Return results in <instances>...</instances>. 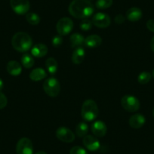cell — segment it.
<instances>
[{
	"label": "cell",
	"mask_w": 154,
	"mask_h": 154,
	"mask_svg": "<svg viewBox=\"0 0 154 154\" xmlns=\"http://www.w3.org/2000/svg\"><path fill=\"white\" fill-rule=\"evenodd\" d=\"M68 10L75 18L86 19L92 15L94 7L89 0H72Z\"/></svg>",
	"instance_id": "obj_1"
},
{
	"label": "cell",
	"mask_w": 154,
	"mask_h": 154,
	"mask_svg": "<svg viewBox=\"0 0 154 154\" xmlns=\"http://www.w3.org/2000/svg\"><path fill=\"white\" fill-rule=\"evenodd\" d=\"M11 45L19 52H26L32 46V39L30 35L24 32H18L13 35Z\"/></svg>",
	"instance_id": "obj_2"
},
{
	"label": "cell",
	"mask_w": 154,
	"mask_h": 154,
	"mask_svg": "<svg viewBox=\"0 0 154 154\" xmlns=\"http://www.w3.org/2000/svg\"><path fill=\"white\" fill-rule=\"evenodd\" d=\"M98 113V107L94 100L88 99L84 101L81 109V115L84 120L87 122H91L97 117Z\"/></svg>",
	"instance_id": "obj_3"
},
{
	"label": "cell",
	"mask_w": 154,
	"mask_h": 154,
	"mask_svg": "<svg viewBox=\"0 0 154 154\" xmlns=\"http://www.w3.org/2000/svg\"><path fill=\"white\" fill-rule=\"evenodd\" d=\"M43 89L49 97H57L60 91V82L54 77L47 78L43 83Z\"/></svg>",
	"instance_id": "obj_4"
},
{
	"label": "cell",
	"mask_w": 154,
	"mask_h": 154,
	"mask_svg": "<svg viewBox=\"0 0 154 154\" xmlns=\"http://www.w3.org/2000/svg\"><path fill=\"white\" fill-rule=\"evenodd\" d=\"M121 105L128 112H134L140 108V101L134 96L126 94L121 99Z\"/></svg>",
	"instance_id": "obj_5"
},
{
	"label": "cell",
	"mask_w": 154,
	"mask_h": 154,
	"mask_svg": "<svg viewBox=\"0 0 154 154\" xmlns=\"http://www.w3.org/2000/svg\"><path fill=\"white\" fill-rule=\"evenodd\" d=\"M73 29V22L69 17H62L57 21L56 29L58 35H66Z\"/></svg>",
	"instance_id": "obj_6"
},
{
	"label": "cell",
	"mask_w": 154,
	"mask_h": 154,
	"mask_svg": "<svg viewBox=\"0 0 154 154\" xmlns=\"http://www.w3.org/2000/svg\"><path fill=\"white\" fill-rule=\"evenodd\" d=\"M10 5L13 11L20 15L27 14L30 8L29 0H10Z\"/></svg>",
	"instance_id": "obj_7"
},
{
	"label": "cell",
	"mask_w": 154,
	"mask_h": 154,
	"mask_svg": "<svg viewBox=\"0 0 154 154\" xmlns=\"http://www.w3.org/2000/svg\"><path fill=\"white\" fill-rule=\"evenodd\" d=\"M17 154H33V144L27 137H22L16 145Z\"/></svg>",
	"instance_id": "obj_8"
},
{
	"label": "cell",
	"mask_w": 154,
	"mask_h": 154,
	"mask_svg": "<svg viewBox=\"0 0 154 154\" xmlns=\"http://www.w3.org/2000/svg\"><path fill=\"white\" fill-rule=\"evenodd\" d=\"M56 137L60 141L65 143H72L75 138V134L66 127H60L56 131Z\"/></svg>",
	"instance_id": "obj_9"
},
{
	"label": "cell",
	"mask_w": 154,
	"mask_h": 154,
	"mask_svg": "<svg viewBox=\"0 0 154 154\" xmlns=\"http://www.w3.org/2000/svg\"><path fill=\"white\" fill-rule=\"evenodd\" d=\"M92 23L98 28H106L110 25L111 19L108 14L105 13H96L92 17Z\"/></svg>",
	"instance_id": "obj_10"
},
{
	"label": "cell",
	"mask_w": 154,
	"mask_h": 154,
	"mask_svg": "<svg viewBox=\"0 0 154 154\" xmlns=\"http://www.w3.org/2000/svg\"><path fill=\"white\" fill-rule=\"evenodd\" d=\"M82 143H83L85 147L91 152L98 150L100 147V143L98 139L94 136L90 135V134H87L83 137Z\"/></svg>",
	"instance_id": "obj_11"
},
{
	"label": "cell",
	"mask_w": 154,
	"mask_h": 154,
	"mask_svg": "<svg viewBox=\"0 0 154 154\" xmlns=\"http://www.w3.org/2000/svg\"><path fill=\"white\" fill-rule=\"evenodd\" d=\"M91 129L93 134L97 137H102L105 136L106 134V131H107L106 124L100 120L95 121L91 125Z\"/></svg>",
	"instance_id": "obj_12"
},
{
	"label": "cell",
	"mask_w": 154,
	"mask_h": 154,
	"mask_svg": "<svg viewBox=\"0 0 154 154\" xmlns=\"http://www.w3.org/2000/svg\"><path fill=\"white\" fill-rule=\"evenodd\" d=\"M146 122L144 116L140 113L134 114L129 118L128 124L133 128H140L143 126Z\"/></svg>",
	"instance_id": "obj_13"
},
{
	"label": "cell",
	"mask_w": 154,
	"mask_h": 154,
	"mask_svg": "<svg viewBox=\"0 0 154 154\" xmlns=\"http://www.w3.org/2000/svg\"><path fill=\"white\" fill-rule=\"evenodd\" d=\"M48 47L43 43H38L35 44V45L32 47L31 49V54L33 57L40 58V57H45L48 53Z\"/></svg>",
	"instance_id": "obj_14"
},
{
	"label": "cell",
	"mask_w": 154,
	"mask_h": 154,
	"mask_svg": "<svg viewBox=\"0 0 154 154\" xmlns=\"http://www.w3.org/2000/svg\"><path fill=\"white\" fill-rule=\"evenodd\" d=\"M142 16H143L142 11L137 7H132V8H129L125 14L126 18L131 22L138 21L139 20L141 19Z\"/></svg>",
	"instance_id": "obj_15"
},
{
	"label": "cell",
	"mask_w": 154,
	"mask_h": 154,
	"mask_svg": "<svg viewBox=\"0 0 154 154\" xmlns=\"http://www.w3.org/2000/svg\"><path fill=\"white\" fill-rule=\"evenodd\" d=\"M102 43V38L98 35H91L85 38L84 45L90 48H97Z\"/></svg>",
	"instance_id": "obj_16"
},
{
	"label": "cell",
	"mask_w": 154,
	"mask_h": 154,
	"mask_svg": "<svg viewBox=\"0 0 154 154\" xmlns=\"http://www.w3.org/2000/svg\"><path fill=\"white\" fill-rule=\"evenodd\" d=\"M85 55V49L82 46L78 47L72 52L71 60H72V63H75V64H80L83 62Z\"/></svg>",
	"instance_id": "obj_17"
},
{
	"label": "cell",
	"mask_w": 154,
	"mask_h": 154,
	"mask_svg": "<svg viewBox=\"0 0 154 154\" xmlns=\"http://www.w3.org/2000/svg\"><path fill=\"white\" fill-rule=\"evenodd\" d=\"M7 71L10 75L17 76L21 73L22 66L16 60H11L7 64Z\"/></svg>",
	"instance_id": "obj_18"
},
{
	"label": "cell",
	"mask_w": 154,
	"mask_h": 154,
	"mask_svg": "<svg viewBox=\"0 0 154 154\" xmlns=\"http://www.w3.org/2000/svg\"><path fill=\"white\" fill-rule=\"evenodd\" d=\"M47 77V73L45 70L42 68H35L32 69L29 73V78L31 80L38 82Z\"/></svg>",
	"instance_id": "obj_19"
},
{
	"label": "cell",
	"mask_w": 154,
	"mask_h": 154,
	"mask_svg": "<svg viewBox=\"0 0 154 154\" xmlns=\"http://www.w3.org/2000/svg\"><path fill=\"white\" fill-rule=\"evenodd\" d=\"M85 42V38L80 33H74L70 36V44L72 48L81 47Z\"/></svg>",
	"instance_id": "obj_20"
},
{
	"label": "cell",
	"mask_w": 154,
	"mask_h": 154,
	"mask_svg": "<svg viewBox=\"0 0 154 154\" xmlns=\"http://www.w3.org/2000/svg\"><path fill=\"white\" fill-rule=\"evenodd\" d=\"M45 66H46V69L48 72L51 75H54L58 69V63L54 57H49L45 61Z\"/></svg>",
	"instance_id": "obj_21"
},
{
	"label": "cell",
	"mask_w": 154,
	"mask_h": 154,
	"mask_svg": "<svg viewBox=\"0 0 154 154\" xmlns=\"http://www.w3.org/2000/svg\"><path fill=\"white\" fill-rule=\"evenodd\" d=\"M21 63L23 67L26 68V69H29V68L33 66L34 63H35V60H34L33 57L31 54H28V53H25L21 57Z\"/></svg>",
	"instance_id": "obj_22"
},
{
	"label": "cell",
	"mask_w": 154,
	"mask_h": 154,
	"mask_svg": "<svg viewBox=\"0 0 154 154\" xmlns=\"http://www.w3.org/2000/svg\"><path fill=\"white\" fill-rule=\"evenodd\" d=\"M88 132V125L85 122H79L75 128V133L79 137H84Z\"/></svg>",
	"instance_id": "obj_23"
},
{
	"label": "cell",
	"mask_w": 154,
	"mask_h": 154,
	"mask_svg": "<svg viewBox=\"0 0 154 154\" xmlns=\"http://www.w3.org/2000/svg\"><path fill=\"white\" fill-rule=\"evenodd\" d=\"M26 20L29 24L31 25H38L40 23V17L37 14L33 12H29L26 15Z\"/></svg>",
	"instance_id": "obj_24"
},
{
	"label": "cell",
	"mask_w": 154,
	"mask_h": 154,
	"mask_svg": "<svg viewBox=\"0 0 154 154\" xmlns=\"http://www.w3.org/2000/svg\"><path fill=\"white\" fill-rule=\"evenodd\" d=\"M151 77H152V75L149 72H147V71H143L137 76V81H138V82L140 84L143 85V84L148 83L150 81Z\"/></svg>",
	"instance_id": "obj_25"
},
{
	"label": "cell",
	"mask_w": 154,
	"mask_h": 154,
	"mask_svg": "<svg viewBox=\"0 0 154 154\" xmlns=\"http://www.w3.org/2000/svg\"><path fill=\"white\" fill-rule=\"evenodd\" d=\"M112 5V0H97L95 6L98 9H106Z\"/></svg>",
	"instance_id": "obj_26"
},
{
	"label": "cell",
	"mask_w": 154,
	"mask_h": 154,
	"mask_svg": "<svg viewBox=\"0 0 154 154\" xmlns=\"http://www.w3.org/2000/svg\"><path fill=\"white\" fill-rule=\"evenodd\" d=\"M92 21L90 20H88V18L83 19L82 20V22L79 24V26H80V29L83 31H88L92 28Z\"/></svg>",
	"instance_id": "obj_27"
},
{
	"label": "cell",
	"mask_w": 154,
	"mask_h": 154,
	"mask_svg": "<svg viewBox=\"0 0 154 154\" xmlns=\"http://www.w3.org/2000/svg\"><path fill=\"white\" fill-rule=\"evenodd\" d=\"M69 154H88V152L80 146H75L72 147L69 151Z\"/></svg>",
	"instance_id": "obj_28"
},
{
	"label": "cell",
	"mask_w": 154,
	"mask_h": 154,
	"mask_svg": "<svg viewBox=\"0 0 154 154\" xmlns=\"http://www.w3.org/2000/svg\"><path fill=\"white\" fill-rule=\"evenodd\" d=\"M63 43V38L60 35H54L52 38V40H51V44L55 48H58Z\"/></svg>",
	"instance_id": "obj_29"
},
{
	"label": "cell",
	"mask_w": 154,
	"mask_h": 154,
	"mask_svg": "<svg viewBox=\"0 0 154 154\" xmlns=\"http://www.w3.org/2000/svg\"><path fill=\"white\" fill-rule=\"evenodd\" d=\"M7 103H8V100H7L6 96L0 91V109L5 108Z\"/></svg>",
	"instance_id": "obj_30"
},
{
	"label": "cell",
	"mask_w": 154,
	"mask_h": 154,
	"mask_svg": "<svg viewBox=\"0 0 154 154\" xmlns=\"http://www.w3.org/2000/svg\"><path fill=\"white\" fill-rule=\"evenodd\" d=\"M125 17L123 15H122V14H117L115 17V18H114V20H115V22L117 24H122V23H123L125 22Z\"/></svg>",
	"instance_id": "obj_31"
},
{
	"label": "cell",
	"mask_w": 154,
	"mask_h": 154,
	"mask_svg": "<svg viewBox=\"0 0 154 154\" xmlns=\"http://www.w3.org/2000/svg\"><path fill=\"white\" fill-rule=\"evenodd\" d=\"M146 27L149 31L154 32V19H151L146 22Z\"/></svg>",
	"instance_id": "obj_32"
},
{
	"label": "cell",
	"mask_w": 154,
	"mask_h": 154,
	"mask_svg": "<svg viewBox=\"0 0 154 154\" xmlns=\"http://www.w3.org/2000/svg\"><path fill=\"white\" fill-rule=\"evenodd\" d=\"M150 48L152 49V51L154 52V36L152 37V39H151V42H150Z\"/></svg>",
	"instance_id": "obj_33"
},
{
	"label": "cell",
	"mask_w": 154,
	"mask_h": 154,
	"mask_svg": "<svg viewBox=\"0 0 154 154\" xmlns=\"http://www.w3.org/2000/svg\"><path fill=\"white\" fill-rule=\"evenodd\" d=\"M2 88H3V81L0 79V91H2Z\"/></svg>",
	"instance_id": "obj_34"
},
{
	"label": "cell",
	"mask_w": 154,
	"mask_h": 154,
	"mask_svg": "<svg viewBox=\"0 0 154 154\" xmlns=\"http://www.w3.org/2000/svg\"><path fill=\"white\" fill-rule=\"evenodd\" d=\"M35 154H47V153L45 152H44V151H38V152H35Z\"/></svg>",
	"instance_id": "obj_35"
},
{
	"label": "cell",
	"mask_w": 154,
	"mask_h": 154,
	"mask_svg": "<svg viewBox=\"0 0 154 154\" xmlns=\"http://www.w3.org/2000/svg\"><path fill=\"white\" fill-rule=\"evenodd\" d=\"M152 77H153V78H154V69H153V70H152Z\"/></svg>",
	"instance_id": "obj_36"
},
{
	"label": "cell",
	"mask_w": 154,
	"mask_h": 154,
	"mask_svg": "<svg viewBox=\"0 0 154 154\" xmlns=\"http://www.w3.org/2000/svg\"><path fill=\"white\" fill-rule=\"evenodd\" d=\"M152 116H153V118H154V108H153V109H152Z\"/></svg>",
	"instance_id": "obj_37"
}]
</instances>
